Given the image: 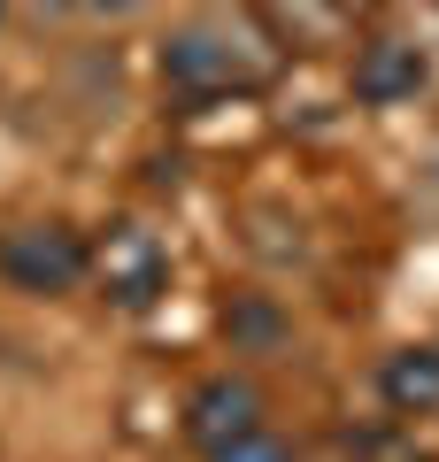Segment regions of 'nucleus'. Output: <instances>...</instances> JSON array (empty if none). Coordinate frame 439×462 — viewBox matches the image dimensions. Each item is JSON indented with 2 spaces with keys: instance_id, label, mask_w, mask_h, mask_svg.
Returning <instances> with one entry per match:
<instances>
[{
  "instance_id": "nucleus-1",
  "label": "nucleus",
  "mask_w": 439,
  "mask_h": 462,
  "mask_svg": "<svg viewBox=\"0 0 439 462\" xmlns=\"http://www.w3.org/2000/svg\"><path fill=\"white\" fill-rule=\"evenodd\" d=\"M0 278L16 293H78L93 278V247L70 224L39 216V224H0Z\"/></svg>"
},
{
  "instance_id": "nucleus-2",
  "label": "nucleus",
  "mask_w": 439,
  "mask_h": 462,
  "mask_svg": "<svg viewBox=\"0 0 439 462\" xmlns=\"http://www.w3.org/2000/svg\"><path fill=\"white\" fill-rule=\"evenodd\" d=\"M163 278H170V254H163L154 231L108 224V231L93 239V285L116 300V309H146V300L163 293Z\"/></svg>"
},
{
  "instance_id": "nucleus-3",
  "label": "nucleus",
  "mask_w": 439,
  "mask_h": 462,
  "mask_svg": "<svg viewBox=\"0 0 439 462\" xmlns=\"http://www.w3.org/2000/svg\"><path fill=\"white\" fill-rule=\"evenodd\" d=\"M262 431V385L239 378V370H216V378L193 385V401H185V439L201 447V455H224V447L255 439Z\"/></svg>"
},
{
  "instance_id": "nucleus-4",
  "label": "nucleus",
  "mask_w": 439,
  "mask_h": 462,
  "mask_svg": "<svg viewBox=\"0 0 439 462\" xmlns=\"http://www.w3.org/2000/svg\"><path fill=\"white\" fill-rule=\"evenodd\" d=\"M163 78L178 85V93H247V85H262V69H247L239 54H231V39H216L209 23H193V32L163 39Z\"/></svg>"
},
{
  "instance_id": "nucleus-5",
  "label": "nucleus",
  "mask_w": 439,
  "mask_h": 462,
  "mask_svg": "<svg viewBox=\"0 0 439 462\" xmlns=\"http://www.w3.org/2000/svg\"><path fill=\"white\" fill-rule=\"evenodd\" d=\"M424 78H432L424 47H416V39H386V32L362 39L355 62H347V85H355L362 108H401V100H416V93H424Z\"/></svg>"
},
{
  "instance_id": "nucleus-6",
  "label": "nucleus",
  "mask_w": 439,
  "mask_h": 462,
  "mask_svg": "<svg viewBox=\"0 0 439 462\" xmlns=\"http://www.w3.org/2000/svg\"><path fill=\"white\" fill-rule=\"evenodd\" d=\"M378 401H386L393 416H432L439 409V346H401V355H386L378 363Z\"/></svg>"
},
{
  "instance_id": "nucleus-7",
  "label": "nucleus",
  "mask_w": 439,
  "mask_h": 462,
  "mask_svg": "<svg viewBox=\"0 0 439 462\" xmlns=\"http://www.w3.org/2000/svg\"><path fill=\"white\" fill-rule=\"evenodd\" d=\"M362 16H378V0H285L277 39H285V47H324V39L355 32Z\"/></svg>"
},
{
  "instance_id": "nucleus-8",
  "label": "nucleus",
  "mask_w": 439,
  "mask_h": 462,
  "mask_svg": "<svg viewBox=\"0 0 439 462\" xmlns=\"http://www.w3.org/2000/svg\"><path fill=\"white\" fill-rule=\"evenodd\" d=\"M209 462H293V447L277 439V431H255V439L224 447V455H209Z\"/></svg>"
},
{
  "instance_id": "nucleus-9",
  "label": "nucleus",
  "mask_w": 439,
  "mask_h": 462,
  "mask_svg": "<svg viewBox=\"0 0 439 462\" xmlns=\"http://www.w3.org/2000/svg\"><path fill=\"white\" fill-rule=\"evenodd\" d=\"M39 8H54V16H70V8H93V16H131V8H146V0H39Z\"/></svg>"
},
{
  "instance_id": "nucleus-10",
  "label": "nucleus",
  "mask_w": 439,
  "mask_h": 462,
  "mask_svg": "<svg viewBox=\"0 0 439 462\" xmlns=\"http://www.w3.org/2000/svg\"><path fill=\"white\" fill-rule=\"evenodd\" d=\"M0 16H8V0H0Z\"/></svg>"
}]
</instances>
